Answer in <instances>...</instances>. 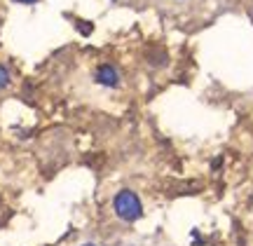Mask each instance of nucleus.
<instances>
[{
  "instance_id": "f257e3e1",
  "label": "nucleus",
  "mask_w": 253,
  "mask_h": 246,
  "mask_svg": "<svg viewBox=\"0 0 253 246\" xmlns=\"http://www.w3.org/2000/svg\"><path fill=\"white\" fill-rule=\"evenodd\" d=\"M113 213L122 223H136V220L143 218V202H141V197L134 190L122 188L113 197Z\"/></svg>"
},
{
  "instance_id": "f03ea898",
  "label": "nucleus",
  "mask_w": 253,
  "mask_h": 246,
  "mask_svg": "<svg viewBox=\"0 0 253 246\" xmlns=\"http://www.w3.org/2000/svg\"><path fill=\"white\" fill-rule=\"evenodd\" d=\"M91 80H94V84H99L103 89H120L125 75H122V71H120V66L115 64V61H101V64L94 68Z\"/></svg>"
},
{
  "instance_id": "7ed1b4c3",
  "label": "nucleus",
  "mask_w": 253,
  "mask_h": 246,
  "mask_svg": "<svg viewBox=\"0 0 253 246\" xmlns=\"http://www.w3.org/2000/svg\"><path fill=\"white\" fill-rule=\"evenodd\" d=\"M148 64L155 66V68H160V66H167L169 64V54L160 49V47H153V49H148Z\"/></svg>"
},
{
  "instance_id": "20e7f679",
  "label": "nucleus",
  "mask_w": 253,
  "mask_h": 246,
  "mask_svg": "<svg viewBox=\"0 0 253 246\" xmlns=\"http://www.w3.org/2000/svg\"><path fill=\"white\" fill-rule=\"evenodd\" d=\"M12 84V73L5 64H0V91H5Z\"/></svg>"
},
{
  "instance_id": "39448f33",
  "label": "nucleus",
  "mask_w": 253,
  "mask_h": 246,
  "mask_svg": "<svg viewBox=\"0 0 253 246\" xmlns=\"http://www.w3.org/2000/svg\"><path fill=\"white\" fill-rule=\"evenodd\" d=\"M75 28H78V31H80L82 36H91V31H94V26H91V24H87V21H75Z\"/></svg>"
},
{
  "instance_id": "423d86ee",
  "label": "nucleus",
  "mask_w": 253,
  "mask_h": 246,
  "mask_svg": "<svg viewBox=\"0 0 253 246\" xmlns=\"http://www.w3.org/2000/svg\"><path fill=\"white\" fill-rule=\"evenodd\" d=\"M14 2H19V5H36L38 0H14Z\"/></svg>"
},
{
  "instance_id": "0eeeda50",
  "label": "nucleus",
  "mask_w": 253,
  "mask_h": 246,
  "mask_svg": "<svg viewBox=\"0 0 253 246\" xmlns=\"http://www.w3.org/2000/svg\"><path fill=\"white\" fill-rule=\"evenodd\" d=\"M80 246H96V244H91V242H87V244H80Z\"/></svg>"
}]
</instances>
